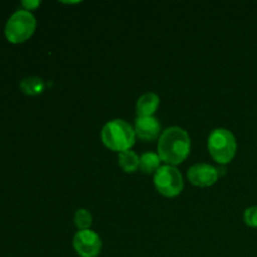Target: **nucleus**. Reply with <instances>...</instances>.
Masks as SVG:
<instances>
[{
	"instance_id": "1",
	"label": "nucleus",
	"mask_w": 257,
	"mask_h": 257,
	"mask_svg": "<svg viewBox=\"0 0 257 257\" xmlns=\"http://www.w3.org/2000/svg\"><path fill=\"white\" fill-rule=\"evenodd\" d=\"M157 150L161 161L166 165H180L190 155V136L181 127L167 128L161 133Z\"/></svg>"
},
{
	"instance_id": "7",
	"label": "nucleus",
	"mask_w": 257,
	"mask_h": 257,
	"mask_svg": "<svg viewBox=\"0 0 257 257\" xmlns=\"http://www.w3.org/2000/svg\"><path fill=\"white\" fill-rule=\"evenodd\" d=\"M218 170L207 163H197L190 167L187 172L188 181L197 187H210L218 180Z\"/></svg>"
},
{
	"instance_id": "13",
	"label": "nucleus",
	"mask_w": 257,
	"mask_h": 257,
	"mask_svg": "<svg viewBox=\"0 0 257 257\" xmlns=\"http://www.w3.org/2000/svg\"><path fill=\"white\" fill-rule=\"evenodd\" d=\"M93 217L87 208H79L74 213V225L79 231L89 230L92 226Z\"/></svg>"
},
{
	"instance_id": "10",
	"label": "nucleus",
	"mask_w": 257,
	"mask_h": 257,
	"mask_svg": "<svg viewBox=\"0 0 257 257\" xmlns=\"http://www.w3.org/2000/svg\"><path fill=\"white\" fill-rule=\"evenodd\" d=\"M118 163L127 173H133L140 168V157L133 151H124L118 155Z\"/></svg>"
},
{
	"instance_id": "6",
	"label": "nucleus",
	"mask_w": 257,
	"mask_h": 257,
	"mask_svg": "<svg viewBox=\"0 0 257 257\" xmlns=\"http://www.w3.org/2000/svg\"><path fill=\"white\" fill-rule=\"evenodd\" d=\"M73 247L80 257H97L102 250V240L94 231H78L73 237Z\"/></svg>"
},
{
	"instance_id": "9",
	"label": "nucleus",
	"mask_w": 257,
	"mask_h": 257,
	"mask_svg": "<svg viewBox=\"0 0 257 257\" xmlns=\"http://www.w3.org/2000/svg\"><path fill=\"white\" fill-rule=\"evenodd\" d=\"M160 107V97L156 93L148 92L141 95L136 104L137 117H152Z\"/></svg>"
},
{
	"instance_id": "8",
	"label": "nucleus",
	"mask_w": 257,
	"mask_h": 257,
	"mask_svg": "<svg viewBox=\"0 0 257 257\" xmlns=\"http://www.w3.org/2000/svg\"><path fill=\"white\" fill-rule=\"evenodd\" d=\"M135 132L143 141H153L161 136V123L156 117H137Z\"/></svg>"
},
{
	"instance_id": "5",
	"label": "nucleus",
	"mask_w": 257,
	"mask_h": 257,
	"mask_svg": "<svg viewBox=\"0 0 257 257\" xmlns=\"http://www.w3.org/2000/svg\"><path fill=\"white\" fill-rule=\"evenodd\" d=\"M155 187L165 197H176L183 190V177L175 166H161L153 177Z\"/></svg>"
},
{
	"instance_id": "11",
	"label": "nucleus",
	"mask_w": 257,
	"mask_h": 257,
	"mask_svg": "<svg viewBox=\"0 0 257 257\" xmlns=\"http://www.w3.org/2000/svg\"><path fill=\"white\" fill-rule=\"evenodd\" d=\"M44 89V80L39 77H28L20 82V90L28 95H38Z\"/></svg>"
},
{
	"instance_id": "2",
	"label": "nucleus",
	"mask_w": 257,
	"mask_h": 257,
	"mask_svg": "<svg viewBox=\"0 0 257 257\" xmlns=\"http://www.w3.org/2000/svg\"><path fill=\"white\" fill-rule=\"evenodd\" d=\"M103 145L114 152L130 151L136 142L135 128L123 119H113L105 123L100 132Z\"/></svg>"
},
{
	"instance_id": "12",
	"label": "nucleus",
	"mask_w": 257,
	"mask_h": 257,
	"mask_svg": "<svg viewBox=\"0 0 257 257\" xmlns=\"http://www.w3.org/2000/svg\"><path fill=\"white\" fill-rule=\"evenodd\" d=\"M161 162L158 153L146 152L140 157V168L145 173H156L161 167Z\"/></svg>"
},
{
	"instance_id": "3",
	"label": "nucleus",
	"mask_w": 257,
	"mask_h": 257,
	"mask_svg": "<svg viewBox=\"0 0 257 257\" xmlns=\"http://www.w3.org/2000/svg\"><path fill=\"white\" fill-rule=\"evenodd\" d=\"M208 152L211 157L220 165H227L233 160L237 150L236 138L225 128H217L211 132L207 141Z\"/></svg>"
},
{
	"instance_id": "15",
	"label": "nucleus",
	"mask_w": 257,
	"mask_h": 257,
	"mask_svg": "<svg viewBox=\"0 0 257 257\" xmlns=\"http://www.w3.org/2000/svg\"><path fill=\"white\" fill-rule=\"evenodd\" d=\"M22 5L24 8V10L30 12V10L37 9L40 5V2H38V0H24V2H22Z\"/></svg>"
},
{
	"instance_id": "4",
	"label": "nucleus",
	"mask_w": 257,
	"mask_h": 257,
	"mask_svg": "<svg viewBox=\"0 0 257 257\" xmlns=\"http://www.w3.org/2000/svg\"><path fill=\"white\" fill-rule=\"evenodd\" d=\"M37 19L30 12L22 9L15 12L5 25V38L13 44L27 42L34 34Z\"/></svg>"
},
{
	"instance_id": "14",
	"label": "nucleus",
	"mask_w": 257,
	"mask_h": 257,
	"mask_svg": "<svg viewBox=\"0 0 257 257\" xmlns=\"http://www.w3.org/2000/svg\"><path fill=\"white\" fill-rule=\"evenodd\" d=\"M245 223L250 227H257V206L248 207L243 215Z\"/></svg>"
}]
</instances>
